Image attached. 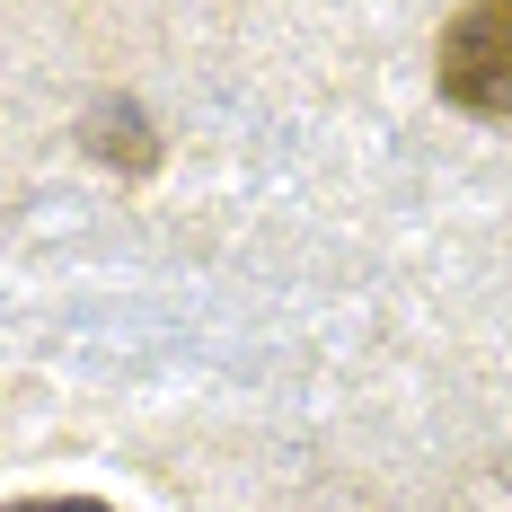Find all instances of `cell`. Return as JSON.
<instances>
[{
  "label": "cell",
  "instance_id": "6da1fadb",
  "mask_svg": "<svg viewBox=\"0 0 512 512\" xmlns=\"http://www.w3.org/2000/svg\"><path fill=\"white\" fill-rule=\"evenodd\" d=\"M442 98L477 124H512V0H468L433 53Z\"/></svg>",
  "mask_w": 512,
  "mask_h": 512
},
{
  "label": "cell",
  "instance_id": "7a4b0ae2",
  "mask_svg": "<svg viewBox=\"0 0 512 512\" xmlns=\"http://www.w3.org/2000/svg\"><path fill=\"white\" fill-rule=\"evenodd\" d=\"M80 142H89L106 168H124V177H151V168H159V124L133 98H98V106H89V124H80Z\"/></svg>",
  "mask_w": 512,
  "mask_h": 512
},
{
  "label": "cell",
  "instance_id": "3957f363",
  "mask_svg": "<svg viewBox=\"0 0 512 512\" xmlns=\"http://www.w3.org/2000/svg\"><path fill=\"white\" fill-rule=\"evenodd\" d=\"M0 512H106L98 495H27V504H0Z\"/></svg>",
  "mask_w": 512,
  "mask_h": 512
}]
</instances>
